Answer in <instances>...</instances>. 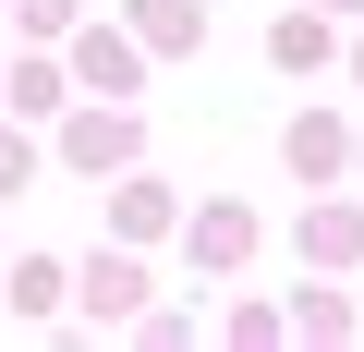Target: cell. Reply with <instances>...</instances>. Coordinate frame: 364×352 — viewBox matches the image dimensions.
Returning a JSON list of instances; mask_svg holds the SVG:
<instances>
[{
  "mask_svg": "<svg viewBox=\"0 0 364 352\" xmlns=\"http://www.w3.org/2000/svg\"><path fill=\"white\" fill-rule=\"evenodd\" d=\"M73 61H85V85H109V97H122V85H134V49H122V37H85V49H73Z\"/></svg>",
  "mask_w": 364,
  "mask_h": 352,
  "instance_id": "3957f363",
  "label": "cell"
},
{
  "mask_svg": "<svg viewBox=\"0 0 364 352\" xmlns=\"http://www.w3.org/2000/svg\"><path fill=\"white\" fill-rule=\"evenodd\" d=\"M146 37H158V49H182V37H195V13H182V0H146Z\"/></svg>",
  "mask_w": 364,
  "mask_h": 352,
  "instance_id": "52a82bcc",
  "label": "cell"
},
{
  "mask_svg": "<svg viewBox=\"0 0 364 352\" xmlns=\"http://www.w3.org/2000/svg\"><path fill=\"white\" fill-rule=\"evenodd\" d=\"M243 243H255V219H243V207H207V219H195V255H207V267H231Z\"/></svg>",
  "mask_w": 364,
  "mask_h": 352,
  "instance_id": "6da1fadb",
  "label": "cell"
},
{
  "mask_svg": "<svg viewBox=\"0 0 364 352\" xmlns=\"http://www.w3.org/2000/svg\"><path fill=\"white\" fill-rule=\"evenodd\" d=\"M267 49H279V61H291V73H304V61H316V49H328V25H316V13H279V37H267Z\"/></svg>",
  "mask_w": 364,
  "mask_h": 352,
  "instance_id": "5b68a950",
  "label": "cell"
},
{
  "mask_svg": "<svg viewBox=\"0 0 364 352\" xmlns=\"http://www.w3.org/2000/svg\"><path fill=\"white\" fill-rule=\"evenodd\" d=\"M25 170H37V158H25V134H0V183H25Z\"/></svg>",
  "mask_w": 364,
  "mask_h": 352,
  "instance_id": "ba28073f",
  "label": "cell"
},
{
  "mask_svg": "<svg viewBox=\"0 0 364 352\" xmlns=\"http://www.w3.org/2000/svg\"><path fill=\"white\" fill-rule=\"evenodd\" d=\"M134 292H146V267H134V255H97V267H85V304H97V316H122Z\"/></svg>",
  "mask_w": 364,
  "mask_h": 352,
  "instance_id": "7a4b0ae2",
  "label": "cell"
},
{
  "mask_svg": "<svg viewBox=\"0 0 364 352\" xmlns=\"http://www.w3.org/2000/svg\"><path fill=\"white\" fill-rule=\"evenodd\" d=\"M73 158H85V170H109V158H134V122H73Z\"/></svg>",
  "mask_w": 364,
  "mask_h": 352,
  "instance_id": "277c9868",
  "label": "cell"
},
{
  "mask_svg": "<svg viewBox=\"0 0 364 352\" xmlns=\"http://www.w3.org/2000/svg\"><path fill=\"white\" fill-rule=\"evenodd\" d=\"M304 243H316V255H352V243H364V219H352V207H316V219H304Z\"/></svg>",
  "mask_w": 364,
  "mask_h": 352,
  "instance_id": "8992f818",
  "label": "cell"
}]
</instances>
